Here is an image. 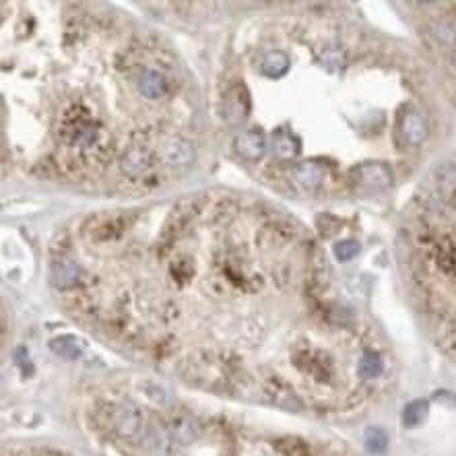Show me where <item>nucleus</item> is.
<instances>
[{
  "mask_svg": "<svg viewBox=\"0 0 456 456\" xmlns=\"http://www.w3.org/2000/svg\"><path fill=\"white\" fill-rule=\"evenodd\" d=\"M110 423L116 430V433L124 440H136L139 435L145 433V421L141 409L130 403V401H120L112 407L110 411Z\"/></svg>",
  "mask_w": 456,
  "mask_h": 456,
  "instance_id": "nucleus-1",
  "label": "nucleus"
},
{
  "mask_svg": "<svg viewBox=\"0 0 456 456\" xmlns=\"http://www.w3.org/2000/svg\"><path fill=\"white\" fill-rule=\"evenodd\" d=\"M153 168V151L145 143H132L128 145L120 157V170L130 180L145 176Z\"/></svg>",
  "mask_w": 456,
  "mask_h": 456,
  "instance_id": "nucleus-2",
  "label": "nucleus"
},
{
  "mask_svg": "<svg viewBox=\"0 0 456 456\" xmlns=\"http://www.w3.org/2000/svg\"><path fill=\"white\" fill-rule=\"evenodd\" d=\"M399 130L401 136L409 147H419L428 141V124L426 118L415 110V107H405L401 112L399 120Z\"/></svg>",
  "mask_w": 456,
  "mask_h": 456,
  "instance_id": "nucleus-3",
  "label": "nucleus"
},
{
  "mask_svg": "<svg viewBox=\"0 0 456 456\" xmlns=\"http://www.w3.org/2000/svg\"><path fill=\"white\" fill-rule=\"evenodd\" d=\"M250 114V98L242 85L231 87L223 100V116L229 127H240Z\"/></svg>",
  "mask_w": 456,
  "mask_h": 456,
  "instance_id": "nucleus-4",
  "label": "nucleus"
},
{
  "mask_svg": "<svg viewBox=\"0 0 456 456\" xmlns=\"http://www.w3.org/2000/svg\"><path fill=\"white\" fill-rule=\"evenodd\" d=\"M50 281L52 285L60 291H73L81 285L83 281V271L81 267L69 260V258H58L54 260L50 267Z\"/></svg>",
  "mask_w": 456,
  "mask_h": 456,
  "instance_id": "nucleus-5",
  "label": "nucleus"
},
{
  "mask_svg": "<svg viewBox=\"0 0 456 456\" xmlns=\"http://www.w3.org/2000/svg\"><path fill=\"white\" fill-rule=\"evenodd\" d=\"M355 180L366 186V188H372V190H382V188H388L392 176H390V168L384 165L380 161H368V163H361L357 165V170H353Z\"/></svg>",
  "mask_w": 456,
  "mask_h": 456,
  "instance_id": "nucleus-6",
  "label": "nucleus"
},
{
  "mask_svg": "<svg viewBox=\"0 0 456 456\" xmlns=\"http://www.w3.org/2000/svg\"><path fill=\"white\" fill-rule=\"evenodd\" d=\"M136 89L145 100H163L170 93V83L157 69H143L136 76Z\"/></svg>",
  "mask_w": 456,
  "mask_h": 456,
  "instance_id": "nucleus-7",
  "label": "nucleus"
},
{
  "mask_svg": "<svg viewBox=\"0 0 456 456\" xmlns=\"http://www.w3.org/2000/svg\"><path fill=\"white\" fill-rule=\"evenodd\" d=\"M143 435H145L147 450L157 456H168L172 452L174 444H176L174 438H172V433H170V428L165 423L157 421V419H153L151 426L147 428V431Z\"/></svg>",
  "mask_w": 456,
  "mask_h": 456,
  "instance_id": "nucleus-8",
  "label": "nucleus"
},
{
  "mask_svg": "<svg viewBox=\"0 0 456 456\" xmlns=\"http://www.w3.org/2000/svg\"><path fill=\"white\" fill-rule=\"evenodd\" d=\"M235 151L246 161H258L267 153V136L260 130H246L235 139Z\"/></svg>",
  "mask_w": 456,
  "mask_h": 456,
  "instance_id": "nucleus-9",
  "label": "nucleus"
},
{
  "mask_svg": "<svg viewBox=\"0 0 456 456\" xmlns=\"http://www.w3.org/2000/svg\"><path fill=\"white\" fill-rule=\"evenodd\" d=\"M161 161L168 168H184L192 161L194 151L190 147V143H186L184 139H170L161 145Z\"/></svg>",
  "mask_w": 456,
  "mask_h": 456,
  "instance_id": "nucleus-10",
  "label": "nucleus"
},
{
  "mask_svg": "<svg viewBox=\"0 0 456 456\" xmlns=\"http://www.w3.org/2000/svg\"><path fill=\"white\" fill-rule=\"evenodd\" d=\"M170 433L174 438L176 444H192L199 435H201V426L197 419H192L190 415H174L168 423Z\"/></svg>",
  "mask_w": 456,
  "mask_h": 456,
  "instance_id": "nucleus-11",
  "label": "nucleus"
},
{
  "mask_svg": "<svg viewBox=\"0 0 456 456\" xmlns=\"http://www.w3.org/2000/svg\"><path fill=\"white\" fill-rule=\"evenodd\" d=\"M325 165L320 163V161H314V159H310V161H304V163H300L296 170H293V177H296V182L305 188V190H314V188H318L322 182H325Z\"/></svg>",
  "mask_w": 456,
  "mask_h": 456,
  "instance_id": "nucleus-12",
  "label": "nucleus"
},
{
  "mask_svg": "<svg viewBox=\"0 0 456 456\" xmlns=\"http://www.w3.org/2000/svg\"><path fill=\"white\" fill-rule=\"evenodd\" d=\"M433 260L440 273L456 277V242L455 240H440L433 250Z\"/></svg>",
  "mask_w": 456,
  "mask_h": 456,
  "instance_id": "nucleus-13",
  "label": "nucleus"
},
{
  "mask_svg": "<svg viewBox=\"0 0 456 456\" xmlns=\"http://www.w3.org/2000/svg\"><path fill=\"white\" fill-rule=\"evenodd\" d=\"M430 35L442 46H456V21L450 17H438L430 23Z\"/></svg>",
  "mask_w": 456,
  "mask_h": 456,
  "instance_id": "nucleus-14",
  "label": "nucleus"
},
{
  "mask_svg": "<svg viewBox=\"0 0 456 456\" xmlns=\"http://www.w3.org/2000/svg\"><path fill=\"white\" fill-rule=\"evenodd\" d=\"M273 153L279 159H293L300 155V141L287 130H277L273 134Z\"/></svg>",
  "mask_w": 456,
  "mask_h": 456,
  "instance_id": "nucleus-15",
  "label": "nucleus"
},
{
  "mask_svg": "<svg viewBox=\"0 0 456 456\" xmlns=\"http://www.w3.org/2000/svg\"><path fill=\"white\" fill-rule=\"evenodd\" d=\"M289 66H291L289 56L281 50L269 52V54L262 58V64H260L262 73L267 76H283L289 71Z\"/></svg>",
  "mask_w": 456,
  "mask_h": 456,
  "instance_id": "nucleus-16",
  "label": "nucleus"
},
{
  "mask_svg": "<svg viewBox=\"0 0 456 456\" xmlns=\"http://www.w3.org/2000/svg\"><path fill=\"white\" fill-rule=\"evenodd\" d=\"M269 394H271V399L281 407H291V409H298L300 405V399L279 380V378H269V384H267V388H264Z\"/></svg>",
  "mask_w": 456,
  "mask_h": 456,
  "instance_id": "nucleus-17",
  "label": "nucleus"
},
{
  "mask_svg": "<svg viewBox=\"0 0 456 456\" xmlns=\"http://www.w3.org/2000/svg\"><path fill=\"white\" fill-rule=\"evenodd\" d=\"M357 372H359V376L366 378V380L378 378L382 372H384V361H382V357L378 353L368 351V353H363L359 357V361H357Z\"/></svg>",
  "mask_w": 456,
  "mask_h": 456,
  "instance_id": "nucleus-18",
  "label": "nucleus"
},
{
  "mask_svg": "<svg viewBox=\"0 0 456 456\" xmlns=\"http://www.w3.org/2000/svg\"><path fill=\"white\" fill-rule=\"evenodd\" d=\"M50 349L56 355L64 357V359H75L83 351V347L76 343L73 337H58V339H54L50 343Z\"/></svg>",
  "mask_w": 456,
  "mask_h": 456,
  "instance_id": "nucleus-19",
  "label": "nucleus"
},
{
  "mask_svg": "<svg viewBox=\"0 0 456 456\" xmlns=\"http://www.w3.org/2000/svg\"><path fill=\"white\" fill-rule=\"evenodd\" d=\"M428 417V403L426 401H413L405 407L403 411V426L405 428H415Z\"/></svg>",
  "mask_w": 456,
  "mask_h": 456,
  "instance_id": "nucleus-20",
  "label": "nucleus"
},
{
  "mask_svg": "<svg viewBox=\"0 0 456 456\" xmlns=\"http://www.w3.org/2000/svg\"><path fill=\"white\" fill-rule=\"evenodd\" d=\"M366 448L372 455H382L388 448V435L380 430V428H372L366 431Z\"/></svg>",
  "mask_w": 456,
  "mask_h": 456,
  "instance_id": "nucleus-21",
  "label": "nucleus"
},
{
  "mask_svg": "<svg viewBox=\"0 0 456 456\" xmlns=\"http://www.w3.org/2000/svg\"><path fill=\"white\" fill-rule=\"evenodd\" d=\"M275 446L283 456H308V446L300 438H283Z\"/></svg>",
  "mask_w": 456,
  "mask_h": 456,
  "instance_id": "nucleus-22",
  "label": "nucleus"
},
{
  "mask_svg": "<svg viewBox=\"0 0 456 456\" xmlns=\"http://www.w3.org/2000/svg\"><path fill=\"white\" fill-rule=\"evenodd\" d=\"M194 273V264L188 258H177L176 262L172 264V277L176 279L177 285H184L186 281L192 277Z\"/></svg>",
  "mask_w": 456,
  "mask_h": 456,
  "instance_id": "nucleus-23",
  "label": "nucleus"
},
{
  "mask_svg": "<svg viewBox=\"0 0 456 456\" xmlns=\"http://www.w3.org/2000/svg\"><path fill=\"white\" fill-rule=\"evenodd\" d=\"M320 62H322V66H325L327 71L334 73V71H339V69L345 64V54L339 50V48H329V50L322 52Z\"/></svg>",
  "mask_w": 456,
  "mask_h": 456,
  "instance_id": "nucleus-24",
  "label": "nucleus"
},
{
  "mask_svg": "<svg viewBox=\"0 0 456 456\" xmlns=\"http://www.w3.org/2000/svg\"><path fill=\"white\" fill-rule=\"evenodd\" d=\"M359 254V242L357 240H341L339 244H334V256L341 262H347Z\"/></svg>",
  "mask_w": 456,
  "mask_h": 456,
  "instance_id": "nucleus-25",
  "label": "nucleus"
},
{
  "mask_svg": "<svg viewBox=\"0 0 456 456\" xmlns=\"http://www.w3.org/2000/svg\"><path fill=\"white\" fill-rule=\"evenodd\" d=\"M452 66L456 69V48H455V52H452Z\"/></svg>",
  "mask_w": 456,
  "mask_h": 456,
  "instance_id": "nucleus-26",
  "label": "nucleus"
}]
</instances>
